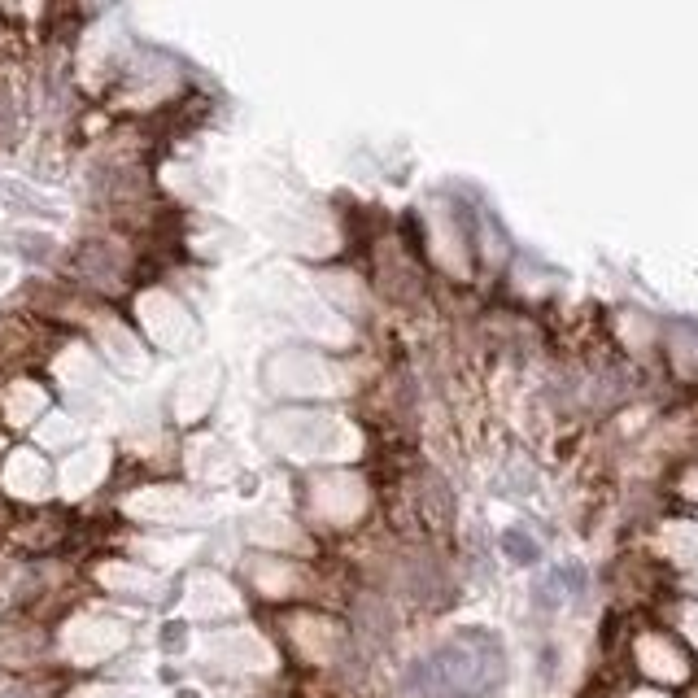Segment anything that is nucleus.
<instances>
[{"label":"nucleus","mask_w":698,"mask_h":698,"mask_svg":"<svg viewBox=\"0 0 698 698\" xmlns=\"http://www.w3.org/2000/svg\"><path fill=\"white\" fill-rule=\"evenodd\" d=\"M0 197H5L18 214H48V219L57 214V210H53V201L40 197V192H31V188H22V184H0Z\"/></svg>","instance_id":"obj_2"},{"label":"nucleus","mask_w":698,"mask_h":698,"mask_svg":"<svg viewBox=\"0 0 698 698\" xmlns=\"http://www.w3.org/2000/svg\"><path fill=\"white\" fill-rule=\"evenodd\" d=\"M162 646H166V651H179V646H184V624H166Z\"/></svg>","instance_id":"obj_5"},{"label":"nucleus","mask_w":698,"mask_h":698,"mask_svg":"<svg viewBox=\"0 0 698 698\" xmlns=\"http://www.w3.org/2000/svg\"><path fill=\"white\" fill-rule=\"evenodd\" d=\"M502 681V655L485 637H459L441 646L424 668L428 698H489Z\"/></svg>","instance_id":"obj_1"},{"label":"nucleus","mask_w":698,"mask_h":698,"mask_svg":"<svg viewBox=\"0 0 698 698\" xmlns=\"http://www.w3.org/2000/svg\"><path fill=\"white\" fill-rule=\"evenodd\" d=\"M502 546H507V555H511L515 563H533V559H537V541L524 537L520 528H511V533L502 537Z\"/></svg>","instance_id":"obj_3"},{"label":"nucleus","mask_w":698,"mask_h":698,"mask_svg":"<svg viewBox=\"0 0 698 698\" xmlns=\"http://www.w3.org/2000/svg\"><path fill=\"white\" fill-rule=\"evenodd\" d=\"M14 245H18V254H22V258L44 262V258H48V245H53V240H48V236H31V232H22V236H14Z\"/></svg>","instance_id":"obj_4"}]
</instances>
